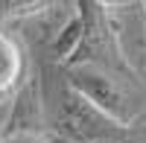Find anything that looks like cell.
<instances>
[{"instance_id":"cell-1","label":"cell","mask_w":146,"mask_h":143,"mask_svg":"<svg viewBox=\"0 0 146 143\" xmlns=\"http://www.w3.org/2000/svg\"><path fill=\"white\" fill-rule=\"evenodd\" d=\"M47 120L62 143H126L131 134L129 126H120L108 114H102L91 99L64 79V70L44 85Z\"/></svg>"},{"instance_id":"cell-2","label":"cell","mask_w":146,"mask_h":143,"mask_svg":"<svg viewBox=\"0 0 146 143\" xmlns=\"http://www.w3.org/2000/svg\"><path fill=\"white\" fill-rule=\"evenodd\" d=\"M64 79L76 88L85 99H91L102 114H108L111 120L120 126H129L140 117L143 111V99L140 93L131 88V79L111 73L105 67L96 64H76V67H64Z\"/></svg>"},{"instance_id":"cell-3","label":"cell","mask_w":146,"mask_h":143,"mask_svg":"<svg viewBox=\"0 0 146 143\" xmlns=\"http://www.w3.org/2000/svg\"><path fill=\"white\" fill-rule=\"evenodd\" d=\"M76 15L82 21V38L73 50V56L64 62V67L96 64V67H105L111 73L131 79V67L126 62L123 50H120V38H117L111 18H108V9H102L94 0H76Z\"/></svg>"},{"instance_id":"cell-4","label":"cell","mask_w":146,"mask_h":143,"mask_svg":"<svg viewBox=\"0 0 146 143\" xmlns=\"http://www.w3.org/2000/svg\"><path fill=\"white\" fill-rule=\"evenodd\" d=\"M23 73V56L21 47L9 38V35L0 32V97H6L18 88Z\"/></svg>"},{"instance_id":"cell-5","label":"cell","mask_w":146,"mask_h":143,"mask_svg":"<svg viewBox=\"0 0 146 143\" xmlns=\"http://www.w3.org/2000/svg\"><path fill=\"white\" fill-rule=\"evenodd\" d=\"M56 0H0V21H15V18H29L38 15Z\"/></svg>"},{"instance_id":"cell-6","label":"cell","mask_w":146,"mask_h":143,"mask_svg":"<svg viewBox=\"0 0 146 143\" xmlns=\"http://www.w3.org/2000/svg\"><path fill=\"white\" fill-rule=\"evenodd\" d=\"M94 3H100L102 9H129V6L140 3V0H94Z\"/></svg>"},{"instance_id":"cell-7","label":"cell","mask_w":146,"mask_h":143,"mask_svg":"<svg viewBox=\"0 0 146 143\" xmlns=\"http://www.w3.org/2000/svg\"><path fill=\"white\" fill-rule=\"evenodd\" d=\"M9 143H41V140H38V137H32V134H27V132H21L18 137H12Z\"/></svg>"},{"instance_id":"cell-8","label":"cell","mask_w":146,"mask_h":143,"mask_svg":"<svg viewBox=\"0 0 146 143\" xmlns=\"http://www.w3.org/2000/svg\"><path fill=\"white\" fill-rule=\"evenodd\" d=\"M140 6H143V12H146V0H140Z\"/></svg>"}]
</instances>
